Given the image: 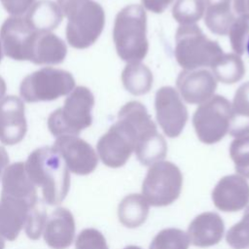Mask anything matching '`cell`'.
I'll return each mask as SVG.
<instances>
[{"label": "cell", "mask_w": 249, "mask_h": 249, "mask_svg": "<svg viewBox=\"0 0 249 249\" xmlns=\"http://www.w3.org/2000/svg\"><path fill=\"white\" fill-rule=\"evenodd\" d=\"M149 206V203L142 195H127L119 204V220L126 228H137L146 221Z\"/></svg>", "instance_id": "obj_24"}, {"label": "cell", "mask_w": 249, "mask_h": 249, "mask_svg": "<svg viewBox=\"0 0 249 249\" xmlns=\"http://www.w3.org/2000/svg\"><path fill=\"white\" fill-rule=\"evenodd\" d=\"M211 196L214 205L219 210L239 211L249 203V184L240 175H227L216 184Z\"/></svg>", "instance_id": "obj_14"}, {"label": "cell", "mask_w": 249, "mask_h": 249, "mask_svg": "<svg viewBox=\"0 0 249 249\" xmlns=\"http://www.w3.org/2000/svg\"><path fill=\"white\" fill-rule=\"evenodd\" d=\"M190 239L180 229L167 228L161 230L153 238L149 249H188Z\"/></svg>", "instance_id": "obj_28"}, {"label": "cell", "mask_w": 249, "mask_h": 249, "mask_svg": "<svg viewBox=\"0 0 249 249\" xmlns=\"http://www.w3.org/2000/svg\"><path fill=\"white\" fill-rule=\"evenodd\" d=\"M34 207L16 199L0 197V236L9 241L15 240Z\"/></svg>", "instance_id": "obj_20"}, {"label": "cell", "mask_w": 249, "mask_h": 249, "mask_svg": "<svg viewBox=\"0 0 249 249\" xmlns=\"http://www.w3.org/2000/svg\"><path fill=\"white\" fill-rule=\"evenodd\" d=\"M9 163V156L5 148L0 146V178L2 173L4 172L5 168L8 166Z\"/></svg>", "instance_id": "obj_38"}, {"label": "cell", "mask_w": 249, "mask_h": 249, "mask_svg": "<svg viewBox=\"0 0 249 249\" xmlns=\"http://www.w3.org/2000/svg\"><path fill=\"white\" fill-rule=\"evenodd\" d=\"M6 83L3 80L2 77H0V100L3 98L5 92H6Z\"/></svg>", "instance_id": "obj_39"}, {"label": "cell", "mask_w": 249, "mask_h": 249, "mask_svg": "<svg viewBox=\"0 0 249 249\" xmlns=\"http://www.w3.org/2000/svg\"><path fill=\"white\" fill-rule=\"evenodd\" d=\"M44 240L53 249H67L75 236V220L73 214L64 207L56 208L47 217L44 230Z\"/></svg>", "instance_id": "obj_17"}, {"label": "cell", "mask_w": 249, "mask_h": 249, "mask_svg": "<svg viewBox=\"0 0 249 249\" xmlns=\"http://www.w3.org/2000/svg\"><path fill=\"white\" fill-rule=\"evenodd\" d=\"M46 220H47V213L44 207L37 204L28 213V216L24 225V231L26 235L32 240L39 239L41 233L43 232Z\"/></svg>", "instance_id": "obj_33"}, {"label": "cell", "mask_w": 249, "mask_h": 249, "mask_svg": "<svg viewBox=\"0 0 249 249\" xmlns=\"http://www.w3.org/2000/svg\"><path fill=\"white\" fill-rule=\"evenodd\" d=\"M247 51H248V53H249V38H248V40H247Z\"/></svg>", "instance_id": "obj_43"}, {"label": "cell", "mask_w": 249, "mask_h": 249, "mask_svg": "<svg viewBox=\"0 0 249 249\" xmlns=\"http://www.w3.org/2000/svg\"><path fill=\"white\" fill-rule=\"evenodd\" d=\"M39 30L23 16L8 18L0 28L3 53L15 60H28L29 52Z\"/></svg>", "instance_id": "obj_10"}, {"label": "cell", "mask_w": 249, "mask_h": 249, "mask_svg": "<svg viewBox=\"0 0 249 249\" xmlns=\"http://www.w3.org/2000/svg\"><path fill=\"white\" fill-rule=\"evenodd\" d=\"M75 249H109L104 235L96 229L83 230L75 241Z\"/></svg>", "instance_id": "obj_34"}, {"label": "cell", "mask_w": 249, "mask_h": 249, "mask_svg": "<svg viewBox=\"0 0 249 249\" xmlns=\"http://www.w3.org/2000/svg\"><path fill=\"white\" fill-rule=\"evenodd\" d=\"M176 86L186 102L200 105L213 96L217 80L206 69L183 70L177 77Z\"/></svg>", "instance_id": "obj_15"}, {"label": "cell", "mask_w": 249, "mask_h": 249, "mask_svg": "<svg viewBox=\"0 0 249 249\" xmlns=\"http://www.w3.org/2000/svg\"><path fill=\"white\" fill-rule=\"evenodd\" d=\"M229 133L234 137L249 134V82L242 84L235 91L231 104Z\"/></svg>", "instance_id": "obj_21"}, {"label": "cell", "mask_w": 249, "mask_h": 249, "mask_svg": "<svg viewBox=\"0 0 249 249\" xmlns=\"http://www.w3.org/2000/svg\"><path fill=\"white\" fill-rule=\"evenodd\" d=\"M216 80L224 84H234L242 79L245 67L236 53H223L211 66Z\"/></svg>", "instance_id": "obj_26"}, {"label": "cell", "mask_w": 249, "mask_h": 249, "mask_svg": "<svg viewBox=\"0 0 249 249\" xmlns=\"http://www.w3.org/2000/svg\"><path fill=\"white\" fill-rule=\"evenodd\" d=\"M155 108L158 123L165 135L170 138L179 136L188 121V111L176 89L172 87L158 89Z\"/></svg>", "instance_id": "obj_11"}, {"label": "cell", "mask_w": 249, "mask_h": 249, "mask_svg": "<svg viewBox=\"0 0 249 249\" xmlns=\"http://www.w3.org/2000/svg\"><path fill=\"white\" fill-rule=\"evenodd\" d=\"M0 197L16 199L31 207L38 204L36 186L28 177L24 162L18 161L5 168Z\"/></svg>", "instance_id": "obj_16"}, {"label": "cell", "mask_w": 249, "mask_h": 249, "mask_svg": "<svg viewBox=\"0 0 249 249\" xmlns=\"http://www.w3.org/2000/svg\"><path fill=\"white\" fill-rule=\"evenodd\" d=\"M143 6L156 14L162 13L173 0H141Z\"/></svg>", "instance_id": "obj_36"}, {"label": "cell", "mask_w": 249, "mask_h": 249, "mask_svg": "<svg viewBox=\"0 0 249 249\" xmlns=\"http://www.w3.org/2000/svg\"><path fill=\"white\" fill-rule=\"evenodd\" d=\"M233 8L238 15H249V0H233Z\"/></svg>", "instance_id": "obj_37"}, {"label": "cell", "mask_w": 249, "mask_h": 249, "mask_svg": "<svg viewBox=\"0 0 249 249\" xmlns=\"http://www.w3.org/2000/svg\"><path fill=\"white\" fill-rule=\"evenodd\" d=\"M4 9L12 16H23L35 0H0Z\"/></svg>", "instance_id": "obj_35"}, {"label": "cell", "mask_w": 249, "mask_h": 249, "mask_svg": "<svg viewBox=\"0 0 249 249\" xmlns=\"http://www.w3.org/2000/svg\"><path fill=\"white\" fill-rule=\"evenodd\" d=\"M123 85L134 95H142L150 91L153 85L151 70L141 62L127 63L122 73Z\"/></svg>", "instance_id": "obj_25"}, {"label": "cell", "mask_w": 249, "mask_h": 249, "mask_svg": "<svg viewBox=\"0 0 249 249\" xmlns=\"http://www.w3.org/2000/svg\"><path fill=\"white\" fill-rule=\"evenodd\" d=\"M124 249H142V248H141V247H138V246H135V245H129V246L124 247Z\"/></svg>", "instance_id": "obj_40"}, {"label": "cell", "mask_w": 249, "mask_h": 249, "mask_svg": "<svg viewBox=\"0 0 249 249\" xmlns=\"http://www.w3.org/2000/svg\"><path fill=\"white\" fill-rule=\"evenodd\" d=\"M203 0H176L172 8V16L180 25L195 24L204 13Z\"/></svg>", "instance_id": "obj_29"}, {"label": "cell", "mask_w": 249, "mask_h": 249, "mask_svg": "<svg viewBox=\"0 0 249 249\" xmlns=\"http://www.w3.org/2000/svg\"><path fill=\"white\" fill-rule=\"evenodd\" d=\"M228 34L231 49L237 55L243 54L249 38V15H239L238 18H234Z\"/></svg>", "instance_id": "obj_31"}, {"label": "cell", "mask_w": 249, "mask_h": 249, "mask_svg": "<svg viewBox=\"0 0 249 249\" xmlns=\"http://www.w3.org/2000/svg\"><path fill=\"white\" fill-rule=\"evenodd\" d=\"M166 152V142L158 131L138 141L134 149L137 160L144 165L161 161L165 158Z\"/></svg>", "instance_id": "obj_27"}, {"label": "cell", "mask_w": 249, "mask_h": 249, "mask_svg": "<svg viewBox=\"0 0 249 249\" xmlns=\"http://www.w3.org/2000/svg\"><path fill=\"white\" fill-rule=\"evenodd\" d=\"M223 53L220 45L208 39L196 24L178 27L174 54L178 64L184 70L211 67Z\"/></svg>", "instance_id": "obj_5"}, {"label": "cell", "mask_w": 249, "mask_h": 249, "mask_svg": "<svg viewBox=\"0 0 249 249\" xmlns=\"http://www.w3.org/2000/svg\"><path fill=\"white\" fill-rule=\"evenodd\" d=\"M224 221L215 212H203L197 215L189 225L188 236L190 243L196 247L216 245L223 238Z\"/></svg>", "instance_id": "obj_18"}, {"label": "cell", "mask_w": 249, "mask_h": 249, "mask_svg": "<svg viewBox=\"0 0 249 249\" xmlns=\"http://www.w3.org/2000/svg\"><path fill=\"white\" fill-rule=\"evenodd\" d=\"M231 103L222 95H213L200 104L193 117L197 138L205 144L219 142L229 131Z\"/></svg>", "instance_id": "obj_9"}, {"label": "cell", "mask_w": 249, "mask_h": 249, "mask_svg": "<svg viewBox=\"0 0 249 249\" xmlns=\"http://www.w3.org/2000/svg\"><path fill=\"white\" fill-rule=\"evenodd\" d=\"M4 248H5V242L3 238L0 236V249H4Z\"/></svg>", "instance_id": "obj_41"}, {"label": "cell", "mask_w": 249, "mask_h": 249, "mask_svg": "<svg viewBox=\"0 0 249 249\" xmlns=\"http://www.w3.org/2000/svg\"><path fill=\"white\" fill-rule=\"evenodd\" d=\"M53 148L61 157L69 171L78 175H88L97 166L98 158L93 148L76 135L57 137Z\"/></svg>", "instance_id": "obj_12"}, {"label": "cell", "mask_w": 249, "mask_h": 249, "mask_svg": "<svg viewBox=\"0 0 249 249\" xmlns=\"http://www.w3.org/2000/svg\"><path fill=\"white\" fill-rule=\"evenodd\" d=\"M226 241L233 249L249 248V206L245 209L241 220L228 231Z\"/></svg>", "instance_id": "obj_32"}, {"label": "cell", "mask_w": 249, "mask_h": 249, "mask_svg": "<svg viewBox=\"0 0 249 249\" xmlns=\"http://www.w3.org/2000/svg\"><path fill=\"white\" fill-rule=\"evenodd\" d=\"M67 17L66 39L75 49H87L100 36L104 24L103 8L93 0H57Z\"/></svg>", "instance_id": "obj_2"}, {"label": "cell", "mask_w": 249, "mask_h": 249, "mask_svg": "<svg viewBox=\"0 0 249 249\" xmlns=\"http://www.w3.org/2000/svg\"><path fill=\"white\" fill-rule=\"evenodd\" d=\"M147 16L144 8L132 4L116 16L113 39L118 55L127 63L140 62L148 53Z\"/></svg>", "instance_id": "obj_3"}, {"label": "cell", "mask_w": 249, "mask_h": 249, "mask_svg": "<svg viewBox=\"0 0 249 249\" xmlns=\"http://www.w3.org/2000/svg\"><path fill=\"white\" fill-rule=\"evenodd\" d=\"M74 88L75 80L70 72L44 67L27 75L22 80L19 93L28 103L51 101L70 93Z\"/></svg>", "instance_id": "obj_6"}, {"label": "cell", "mask_w": 249, "mask_h": 249, "mask_svg": "<svg viewBox=\"0 0 249 249\" xmlns=\"http://www.w3.org/2000/svg\"><path fill=\"white\" fill-rule=\"evenodd\" d=\"M136 142V125L124 116L118 114V121L99 138L96 150L105 165L118 168L124 165L130 158Z\"/></svg>", "instance_id": "obj_8"}, {"label": "cell", "mask_w": 249, "mask_h": 249, "mask_svg": "<svg viewBox=\"0 0 249 249\" xmlns=\"http://www.w3.org/2000/svg\"><path fill=\"white\" fill-rule=\"evenodd\" d=\"M230 156L234 162L235 171L249 178V135L236 137L230 146Z\"/></svg>", "instance_id": "obj_30"}, {"label": "cell", "mask_w": 249, "mask_h": 249, "mask_svg": "<svg viewBox=\"0 0 249 249\" xmlns=\"http://www.w3.org/2000/svg\"><path fill=\"white\" fill-rule=\"evenodd\" d=\"M67 53V47L62 39L51 31H40L32 45L29 61L39 65L61 63Z\"/></svg>", "instance_id": "obj_19"}, {"label": "cell", "mask_w": 249, "mask_h": 249, "mask_svg": "<svg viewBox=\"0 0 249 249\" xmlns=\"http://www.w3.org/2000/svg\"><path fill=\"white\" fill-rule=\"evenodd\" d=\"M23 101L15 95L0 100V142L5 145L19 143L25 136L27 124Z\"/></svg>", "instance_id": "obj_13"}, {"label": "cell", "mask_w": 249, "mask_h": 249, "mask_svg": "<svg viewBox=\"0 0 249 249\" xmlns=\"http://www.w3.org/2000/svg\"><path fill=\"white\" fill-rule=\"evenodd\" d=\"M183 175L170 161H158L150 166L142 183V196L149 205L160 207L174 202L180 196Z\"/></svg>", "instance_id": "obj_7"}, {"label": "cell", "mask_w": 249, "mask_h": 249, "mask_svg": "<svg viewBox=\"0 0 249 249\" xmlns=\"http://www.w3.org/2000/svg\"><path fill=\"white\" fill-rule=\"evenodd\" d=\"M31 182L42 189L45 202L57 205L64 200L70 188V174L61 157L53 147H41L24 162Z\"/></svg>", "instance_id": "obj_1"}, {"label": "cell", "mask_w": 249, "mask_h": 249, "mask_svg": "<svg viewBox=\"0 0 249 249\" xmlns=\"http://www.w3.org/2000/svg\"><path fill=\"white\" fill-rule=\"evenodd\" d=\"M2 56H3V50H2L1 41H0V62H1V60H2Z\"/></svg>", "instance_id": "obj_42"}, {"label": "cell", "mask_w": 249, "mask_h": 249, "mask_svg": "<svg viewBox=\"0 0 249 249\" xmlns=\"http://www.w3.org/2000/svg\"><path fill=\"white\" fill-rule=\"evenodd\" d=\"M24 16L37 29L52 32L59 25L64 15L54 2L40 0L35 2Z\"/></svg>", "instance_id": "obj_22"}, {"label": "cell", "mask_w": 249, "mask_h": 249, "mask_svg": "<svg viewBox=\"0 0 249 249\" xmlns=\"http://www.w3.org/2000/svg\"><path fill=\"white\" fill-rule=\"evenodd\" d=\"M94 97L91 91L83 86L75 88L64 100L63 107L53 111L48 118V127L55 136L76 135L92 123L91 109Z\"/></svg>", "instance_id": "obj_4"}, {"label": "cell", "mask_w": 249, "mask_h": 249, "mask_svg": "<svg viewBox=\"0 0 249 249\" xmlns=\"http://www.w3.org/2000/svg\"><path fill=\"white\" fill-rule=\"evenodd\" d=\"M206 6L204 23L217 35H227L234 17L231 11V0H203Z\"/></svg>", "instance_id": "obj_23"}]
</instances>
